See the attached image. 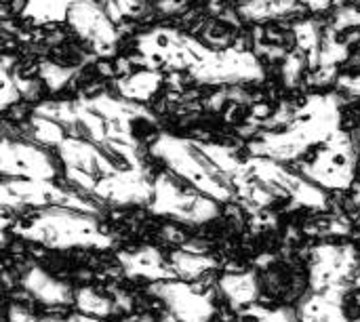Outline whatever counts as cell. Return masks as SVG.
<instances>
[{
  "label": "cell",
  "mask_w": 360,
  "mask_h": 322,
  "mask_svg": "<svg viewBox=\"0 0 360 322\" xmlns=\"http://www.w3.org/2000/svg\"><path fill=\"white\" fill-rule=\"evenodd\" d=\"M245 316L253 318L255 322H300L293 312L289 310H264V308H251Z\"/></svg>",
  "instance_id": "32"
},
{
  "label": "cell",
  "mask_w": 360,
  "mask_h": 322,
  "mask_svg": "<svg viewBox=\"0 0 360 322\" xmlns=\"http://www.w3.org/2000/svg\"><path fill=\"white\" fill-rule=\"evenodd\" d=\"M40 322H59V321H40Z\"/></svg>",
  "instance_id": "39"
},
{
  "label": "cell",
  "mask_w": 360,
  "mask_h": 322,
  "mask_svg": "<svg viewBox=\"0 0 360 322\" xmlns=\"http://www.w3.org/2000/svg\"><path fill=\"white\" fill-rule=\"evenodd\" d=\"M221 293L228 297V302L234 308H245L251 306L257 295H259V283L253 272H243V274H226L219 281Z\"/></svg>",
  "instance_id": "19"
},
{
  "label": "cell",
  "mask_w": 360,
  "mask_h": 322,
  "mask_svg": "<svg viewBox=\"0 0 360 322\" xmlns=\"http://www.w3.org/2000/svg\"><path fill=\"white\" fill-rule=\"evenodd\" d=\"M188 74L202 84L259 82L264 80V65L249 51H240L236 46L213 51L198 42L196 59Z\"/></svg>",
  "instance_id": "4"
},
{
  "label": "cell",
  "mask_w": 360,
  "mask_h": 322,
  "mask_svg": "<svg viewBox=\"0 0 360 322\" xmlns=\"http://www.w3.org/2000/svg\"><path fill=\"white\" fill-rule=\"evenodd\" d=\"M0 171L8 179H34V181H51L57 173L53 158L36 148L34 143L2 137L0 143Z\"/></svg>",
  "instance_id": "9"
},
{
  "label": "cell",
  "mask_w": 360,
  "mask_h": 322,
  "mask_svg": "<svg viewBox=\"0 0 360 322\" xmlns=\"http://www.w3.org/2000/svg\"><path fill=\"white\" fill-rule=\"evenodd\" d=\"M160 82H162V74L158 70H143V72L131 74L127 78H120L116 82V89L122 95V99L137 103V101L150 99L158 91Z\"/></svg>",
  "instance_id": "20"
},
{
  "label": "cell",
  "mask_w": 360,
  "mask_h": 322,
  "mask_svg": "<svg viewBox=\"0 0 360 322\" xmlns=\"http://www.w3.org/2000/svg\"><path fill=\"white\" fill-rule=\"evenodd\" d=\"M8 321L11 322H40L36 321L25 308H21V306H17V304H13L11 308H8Z\"/></svg>",
  "instance_id": "34"
},
{
  "label": "cell",
  "mask_w": 360,
  "mask_h": 322,
  "mask_svg": "<svg viewBox=\"0 0 360 322\" xmlns=\"http://www.w3.org/2000/svg\"><path fill=\"white\" fill-rule=\"evenodd\" d=\"M21 285L32 297H36L38 302L46 306H63L74 300L72 289L68 285L59 283L57 278H53L51 274H46L42 268H36V266L23 274Z\"/></svg>",
  "instance_id": "17"
},
{
  "label": "cell",
  "mask_w": 360,
  "mask_h": 322,
  "mask_svg": "<svg viewBox=\"0 0 360 322\" xmlns=\"http://www.w3.org/2000/svg\"><path fill=\"white\" fill-rule=\"evenodd\" d=\"M209 2H211V4H215V2H219V0H209Z\"/></svg>",
  "instance_id": "38"
},
{
  "label": "cell",
  "mask_w": 360,
  "mask_h": 322,
  "mask_svg": "<svg viewBox=\"0 0 360 322\" xmlns=\"http://www.w3.org/2000/svg\"><path fill=\"white\" fill-rule=\"evenodd\" d=\"M356 270V253L352 247H335L323 245L316 247L312 253L310 266V285L319 291H329L338 287H348Z\"/></svg>",
  "instance_id": "11"
},
{
  "label": "cell",
  "mask_w": 360,
  "mask_h": 322,
  "mask_svg": "<svg viewBox=\"0 0 360 322\" xmlns=\"http://www.w3.org/2000/svg\"><path fill=\"white\" fill-rule=\"evenodd\" d=\"M0 202L4 209H21V207H65L76 209L89 215L97 213V207L86 198H80L74 192L57 188L53 181H34V179H8L4 177L0 186Z\"/></svg>",
  "instance_id": "6"
},
{
  "label": "cell",
  "mask_w": 360,
  "mask_h": 322,
  "mask_svg": "<svg viewBox=\"0 0 360 322\" xmlns=\"http://www.w3.org/2000/svg\"><path fill=\"white\" fill-rule=\"evenodd\" d=\"M74 302H76L78 310L91 318H103V316H110L114 312L112 300L93 291V289H78L74 295Z\"/></svg>",
  "instance_id": "25"
},
{
  "label": "cell",
  "mask_w": 360,
  "mask_h": 322,
  "mask_svg": "<svg viewBox=\"0 0 360 322\" xmlns=\"http://www.w3.org/2000/svg\"><path fill=\"white\" fill-rule=\"evenodd\" d=\"M30 131H32V137L42 146H59L65 139V131L59 122L44 118V116H38V114L32 116Z\"/></svg>",
  "instance_id": "26"
},
{
  "label": "cell",
  "mask_w": 360,
  "mask_h": 322,
  "mask_svg": "<svg viewBox=\"0 0 360 322\" xmlns=\"http://www.w3.org/2000/svg\"><path fill=\"white\" fill-rule=\"evenodd\" d=\"M152 154L160 158L181 181H190L194 190L207 194L217 202L234 196V190L219 173V169L198 150L196 141L175 135H160L152 143Z\"/></svg>",
  "instance_id": "3"
},
{
  "label": "cell",
  "mask_w": 360,
  "mask_h": 322,
  "mask_svg": "<svg viewBox=\"0 0 360 322\" xmlns=\"http://www.w3.org/2000/svg\"><path fill=\"white\" fill-rule=\"evenodd\" d=\"M59 156L65 165V169H76L82 173H89L97 179L114 175L118 171L116 160L97 143L80 137H65L59 146Z\"/></svg>",
  "instance_id": "14"
},
{
  "label": "cell",
  "mask_w": 360,
  "mask_h": 322,
  "mask_svg": "<svg viewBox=\"0 0 360 322\" xmlns=\"http://www.w3.org/2000/svg\"><path fill=\"white\" fill-rule=\"evenodd\" d=\"M340 99L335 95H312L281 133H266L251 141V152L270 160H293L310 146L327 143L340 131Z\"/></svg>",
  "instance_id": "1"
},
{
  "label": "cell",
  "mask_w": 360,
  "mask_h": 322,
  "mask_svg": "<svg viewBox=\"0 0 360 322\" xmlns=\"http://www.w3.org/2000/svg\"><path fill=\"white\" fill-rule=\"evenodd\" d=\"M297 0H243L240 15L249 21H264L295 13Z\"/></svg>",
  "instance_id": "22"
},
{
  "label": "cell",
  "mask_w": 360,
  "mask_h": 322,
  "mask_svg": "<svg viewBox=\"0 0 360 322\" xmlns=\"http://www.w3.org/2000/svg\"><path fill=\"white\" fill-rule=\"evenodd\" d=\"M152 213L173 217L186 224H207L219 215L217 200L198 190L184 188L177 177L158 175L154 181V198L150 202Z\"/></svg>",
  "instance_id": "5"
},
{
  "label": "cell",
  "mask_w": 360,
  "mask_h": 322,
  "mask_svg": "<svg viewBox=\"0 0 360 322\" xmlns=\"http://www.w3.org/2000/svg\"><path fill=\"white\" fill-rule=\"evenodd\" d=\"M120 266L129 278L146 281H171L175 276L173 268L162 259L160 251L154 247H141L137 251H127L118 255Z\"/></svg>",
  "instance_id": "15"
},
{
  "label": "cell",
  "mask_w": 360,
  "mask_h": 322,
  "mask_svg": "<svg viewBox=\"0 0 360 322\" xmlns=\"http://www.w3.org/2000/svg\"><path fill=\"white\" fill-rule=\"evenodd\" d=\"M354 169H356V154L350 135L344 131H338L325 148L319 152V156L304 165V177L312 181L319 188L329 190H348L354 181Z\"/></svg>",
  "instance_id": "7"
},
{
  "label": "cell",
  "mask_w": 360,
  "mask_h": 322,
  "mask_svg": "<svg viewBox=\"0 0 360 322\" xmlns=\"http://www.w3.org/2000/svg\"><path fill=\"white\" fill-rule=\"evenodd\" d=\"M338 84L350 97H360V76H342L338 80Z\"/></svg>",
  "instance_id": "33"
},
{
  "label": "cell",
  "mask_w": 360,
  "mask_h": 322,
  "mask_svg": "<svg viewBox=\"0 0 360 322\" xmlns=\"http://www.w3.org/2000/svg\"><path fill=\"white\" fill-rule=\"evenodd\" d=\"M93 196L114 205H146L154 198V183L146 167H127L118 169L114 175L101 177Z\"/></svg>",
  "instance_id": "12"
},
{
  "label": "cell",
  "mask_w": 360,
  "mask_h": 322,
  "mask_svg": "<svg viewBox=\"0 0 360 322\" xmlns=\"http://www.w3.org/2000/svg\"><path fill=\"white\" fill-rule=\"evenodd\" d=\"M0 80H2V91H0V108L6 110L8 105L17 103V99L21 97L17 84H15V78H13V72H11V59L4 57L2 59V65H0Z\"/></svg>",
  "instance_id": "29"
},
{
  "label": "cell",
  "mask_w": 360,
  "mask_h": 322,
  "mask_svg": "<svg viewBox=\"0 0 360 322\" xmlns=\"http://www.w3.org/2000/svg\"><path fill=\"white\" fill-rule=\"evenodd\" d=\"M308 59L297 51V53H289L285 57V63H283V80L287 86H295L304 74V67H306Z\"/></svg>",
  "instance_id": "30"
},
{
  "label": "cell",
  "mask_w": 360,
  "mask_h": 322,
  "mask_svg": "<svg viewBox=\"0 0 360 322\" xmlns=\"http://www.w3.org/2000/svg\"><path fill=\"white\" fill-rule=\"evenodd\" d=\"M293 34H295V42H297L300 53L308 59V65L316 67L319 65V55H321V44H323L319 23L312 21V19L297 21L293 25Z\"/></svg>",
  "instance_id": "23"
},
{
  "label": "cell",
  "mask_w": 360,
  "mask_h": 322,
  "mask_svg": "<svg viewBox=\"0 0 360 322\" xmlns=\"http://www.w3.org/2000/svg\"><path fill=\"white\" fill-rule=\"evenodd\" d=\"M171 268L175 272V276L181 278H196L209 270L215 268V259L200 255V253H192V251H177L171 255Z\"/></svg>",
  "instance_id": "24"
},
{
  "label": "cell",
  "mask_w": 360,
  "mask_h": 322,
  "mask_svg": "<svg viewBox=\"0 0 360 322\" xmlns=\"http://www.w3.org/2000/svg\"><path fill=\"white\" fill-rule=\"evenodd\" d=\"M165 322H179V321H175L173 316H167V318H165Z\"/></svg>",
  "instance_id": "37"
},
{
  "label": "cell",
  "mask_w": 360,
  "mask_h": 322,
  "mask_svg": "<svg viewBox=\"0 0 360 322\" xmlns=\"http://www.w3.org/2000/svg\"><path fill=\"white\" fill-rule=\"evenodd\" d=\"M74 74H76L74 67H65V65H59V63H53V61H42L40 63V78L44 80V84L51 91L63 89L72 80Z\"/></svg>",
  "instance_id": "27"
},
{
  "label": "cell",
  "mask_w": 360,
  "mask_h": 322,
  "mask_svg": "<svg viewBox=\"0 0 360 322\" xmlns=\"http://www.w3.org/2000/svg\"><path fill=\"white\" fill-rule=\"evenodd\" d=\"M348 287H338L329 291H314L300 306L302 322H350L344 312V297Z\"/></svg>",
  "instance_id": "16"
},
{
  "label": "cell",
  "mask_w": 360,
  "mask_h": 322,
  "mask_svg": "<svg viewBox=\"0 0 360 322\" xmlns=\"http://www.w3.org/2000/svg\"><path fill=\"white\" fill-rule=\"evenodd\" d=\"M68 23L82 40L91 44V49L97 55L101 57L114 55L118 42V30L110 19L108 11L101 8L95 0H78L68 15Z\"/></svg>",
  "instance_id": "10"
},
{
  "label": "cell",
  "mask_w": 360,
  "mask_h": 322,
  "mask_svg": "<svg viewBox=\"0 0 360 322\" xmlns=\"http://www.w3.org/2000/svg\"><path fill=\"white\" fill-rule=\"evenodd\" d=\"M143 8H146V0H105V11L114 23L127 17H139Z\"/></svg>",
  "instance_id": "28"
},
{
  "label": "cell",
  "mask_w": 360,
  "mask_h": 322,
  "mask_svg": "<svg viewBox=\"0 0 360 322\" xmlns=\"http://www.w3.org/2000/svg\"><path fill=\"white\" fill-rule=\"evenodd\" d=\"M186 4H188V0H160L156 4V8L165 15H171V13H179Z\"/></svg>",
  "instance_id": "35"
},
{
  "label": "cell",
  "mask_w": 360,
  "mask_h": 322,
  "mask_svg": "<svg viewBox=\"0 0 360 322\" xmlns=\"http://www.w3.org/2000/svg\"><path fill=\"white\" fill-rule=\"evenodd\" d=\"M247 169L255 179H259L262 183L272 188L276 194H289L291 200L300 207H310V209L327 207V196L319 186H314L306 177L293 175L291 171L283 169L276 160L255 156V158L247 160Z\"/></svg>",
  "instance_id": "8"
},
{
  "label": "cell",
  "mask_w": 360,
  "mask_h": 322,
  "mask_svg": "<svg viewBox=\"0 0 360 322\" xmlns=\"http://www.w3.org/2000/svg\"><path fill=\"white\" fill-rule=\"evenodd\" d=\"M15 232L25 240L59 251L76 249V247L82 249L112 247V238L99 228L93 215L65 207L42 209L27 226H19L15 228Z\"/></svg>",
  "instance_id": "2"
},
{
  "label": "cell",
  "mask_w": 360,
  "mask_h": 322,
  "mask_svg": "<svg viewBox=\"0 0 360 322\" xmlns=\"http://www.w3.org/2000/svg\"><path fill=\"white\" fill-rule=\"evenodd\" d=\"M78 0H25L23 4V17L32 23H59L65 21L72 6Z\"/></svg>",
  "instance_id": "21"
},
{
  "label": "cell",
  "mask_w": 360,
  "mask_h": 322,
  "mask_svg": "<svg viewBox=\"0 0 360 322\" xmlns=\"http://www.w3.org/2000/svg\"><path fill=\"white\" fill-rule=\"evenodd\" d=\"M348 57V44L338 40V34L327 27L325 36H323V44H321V55H319V65H316V74L312 76V84H325L329 82V78H333L338 63H342Z\"/></svg>",
  "instance_id": "18"
},
{
  "label": "cell",
  "mask_w": 360,
  "mask_h": 322,
  "mask_svg": "<svg viewBox=\"0 0 360 322\" xmlns=\"http://www.w3.org/2000/svg\"><path fill=\"white\" fill-rule=\"evenodd\" d=\"M171 312V316L179 322H209L215 308L207 295L196 293L186 283H154L150 289Z\"/></svg>",
  "instance_id": "13"
},
{
  "label": "cell",
  "mask_w": 360,
  "mask_h": 322,
  "mask_svg": "<svg viewBox=\"0 0 360 322\" xmlns=\"http://www.w3.org/2000/svg\"><path fill=\"white\" fill-rule=\"evenodd\" d=\"M350 27H360V11L356 6H342L333 17L331 30L335 34H340V32L350 30Z\"/></svg>",
  "instance_id": "31"
},
{
  "label": "cell",
  "mask_w": 360,
  "mask_h": 322,
  "mask_svg": "<svg viewBox=\"0 0 360 322\" xmlns=\"http://www.w3.org/2000/svg\"><path fill=\"white\" fill-rule=\"evenodd\" d=\"M302 4H306L310 11H327L331 6V0H297Z\"/></svg>",
  "instance_id": "36"
}]
</instances>
